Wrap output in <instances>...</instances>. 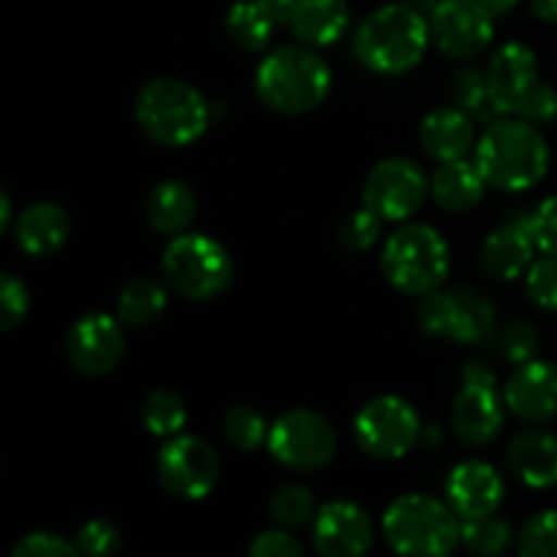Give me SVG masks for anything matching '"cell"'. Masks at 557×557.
I'll return each mask as SVG.
<instances>
[{
    "instance_id": "1",
    "label": "cell",
    "mask_w": 557,
    "mask_h": 557,
    "mask_svg": "<svg viewBox=\"0 0 557 557\" xmlns=\"http://www.w3.org/2000/svg\"><path fill=\"white\" fill-rule=\"evenodd\" d=\"M476 163L487 185L517 194L542 183L549 166V147L536 125L520 117H500L479 139Z\"/></svg>"
},
{
    "instance_id": "2",
    "label": "cell",
    "mask_w": 557,
    "mask_h": 557,
    "mask_svg": "<svg viewBox=\"0 0 557 557\" xmlns=\"http://www.w3.org/2000/svg\"><path fill=\"white\" fill-rule=\"evenodd\" d=\"M428 41L430 22L424 14L408 3H392L364 16L354 33V52L375 74H406L424 58Z\"/></svg>"
},
{
    "instance_id": "3",
    "label": "cell",
    "mask_w": 557,
    "mask_h": 557,
    "mask_svg": "<svg viewBox=\"0 0 557 557\" xmlns=\"http://www.w3.org/2000/svg\"><path fill=\"white\" fill-rule=\"evenodd\" d=\"M136 123L158 145L188 147L210 125V107L188 82L158 76L136 96Z\"/></svg>"
},
{
    "instance_id": "4",
    "label": "cell",
    "mask_w": 557,
    "mask_h": 557,
    "mask_svg": "<svg viewBox=\"0 0 557 557\" xmlns=\"http://www.w3.org/2000/svg\"><path fill=\"white\" fill-rule=\"evenodd\" d=\"M332 71L305 47L275 49L256 71V92L281 114H305L330 96Z\"/></svg>"
},
{
    "instance_id": "5",
    "label": "cell",
    "mask_w": 557,
    "mask_h": 557,
    "mask_svg": "<svg viewBox=\"0 0 557 557\" xmlns=\"http://www.w3.org/2000/svg\"><path fill=\"white\" fill-rule=\"evenodd\" d=\"M457 511L428 495H403L384 515V536L400 555L444 557L460 542Z\"/></svg>"
},
{
    "instance_id": "6",
    "label": "cell",
    "mask_w": 557,
    "mask_h": 557,
    "mask_svg": "<svg viewBox=\"0 0 557 557\" xmlns=\"http://www.w3.org/2000/svg\"><path fill=\"white\" fill-rule=\"evenodd\" d=\"M381 270L397 292L424 297L449 275V245L424 223L403 226L386 239Z\"/></svg>"
},
{
    "instance_id": "7",
    "label": "cell",
    "mask_w": 557,
    "mask_h": 557,
    "mask_svg": "<svg viewBox=\"0 0 557 557\" xmlns=\"http://www.w3.org/2000/svg\"><path fill=\"white\" fill-rule=\"evenodd\" d=\"M161 270L180 297L196 302L221 297L234 277L232 256L205 234H177L163 253Z\"/></svg>"
},
{
    "instance_id": "8",
    "label": "cell",
    "mask_w": 557,
    "mask_h": 557,
    "mask_svg": "<svg viewBox=\"0 0 557 557\" xmlns=\"http://www.w3.org/2000/svg\"><path fill=\"white\" fill-rule=\"evenodd\" d=\"M267 446L270 455L292 471H319L335 457L337 433L319 411L294 408L272 424Z\"/></svg>"
},
{
    "instance_id": "9",
    "label": "cell",
    "mask_w": 557,
    "mask_h": 557,
    "mask_svg": "<svg viewBox=\"0 0 557 557\" xmlns=\"http://www.w3.org/2000/svg\"><path fill=\"white\" fill-rule=\"evenodd\" d=\"M422 422L411 403L381 395L364 403L354 419V435L362 451L379 460H400L417 446Z\"/></svg>"
},
{
    "instance_id": "10",
    "label": "cell",
    "mask_w": 557,
    "mask_h": 557,
    "mask_svg": "<svg viewBox=\"0 0 557 557\" xmlns=\"http://www.w3.org/2000/svg\"><path fill=\"white\" fill-rule=\"evenodd\" d=\"M158 482L177 498L199 500L212 493L221 476V460L205 438L196 435H174L156 462Z\"/></svg>"
},
{
    "instance_id": "11",
    "label": "cell",
    "mask_w": 557,
    "mask_h": 557,
    "mask_svg": "<svg viewBox=\"0 0 557 557\" xmlns=\"http://www.w3.org/2000/svg\"><path fill=\"white\" fill-rule=\"evenodd\" d=\"M430 183L422 169L408 158H384L364 177V207L384 221H406L422 210L428 201Z\"/></svg>"
},
{
    "instance_id": "12",
    "label": "cell",
    "mask_w": 557,
    "mask_h": 557,
    "mask_svg": "<svg viewBox=\"0 0 557 557\" xmlns=\"http://www.w3.org/2000/svg\"><path fill=\"white\" fill-rule=\"evenodd\" d=\"M419 326L428 335L455 343H482L493 332L495 313L484 299L471 294L430 292L419 302Z\"/></svg>"
},
{
    "instance_id": "13",
    "label": "cell",
    "mask_w": 557,
    "mask_h": 557,
    "mask_svg": "<svg viewBox=\"0 0 557 557\" xmlns=\"http://www.w3.org/2000/svg\"><path fill=\"white\" fill-rule=\"evenodd\" d=\"M495 16L479 0H441L430 14V36L449 58H479L493 41Z\"/></svg>"
},
{
    "instance_id": "14",
    "label": "cell",
    "mask_w": 557,
    "mask_h": 557,
    "mask_svg": "<svg viewBox=\"0 0 557 557\" xmlns=\"http://www.w3.org/2000/svg\"><path fill=\"white\" fill-rule=\"evenodd\" d=\"M125 354L123 326L107 313H90L76 321L65 337V357L82 375H107Z\"/></svg>"
},
{
    "instance_id": "15",
    "label": "cell",
    "mask_w": 557,
    "mask_h": 557,
    "mask_svg": "<svg viewBox=\"0 0 557 557\" xmlns=\"http://www.w3.org/2000/svg\"><path fill=\"white\" fill-rule=\"evenodd\" d=\"M313 544L326 557H359L373 547V522L362 506L332 500L315 515Z\"/></svg>"
},
{
    "instance_id": "16",
    "label": "cell",
    "mask_w": 557,
    "mask_h": 557,
    "mask_svg": "<svg viewBox=\"0 0 557 557\" xmlns=\"http://www.w3.org/2000/svg\"><path fill=\"white\" fill-rule=\"evenodd\" d=\"M504 403L522 422H549L557 417V364L531 359L517 364L504 389Z\"/></svg>"
},
{
    "instance_id": "17",
    "label": "cell",
    "mask_w": 557,
    "mask_h": 557,
    "mask_svg": "<svg viewBox=\"0 0 557 557\" xmlns=\"http://www.w3.org/2000/svg\"><path fill=\"white\" fill-rule=\"evenodd\" d=\"M504 479L484 460L460 462L446 482V498L462 520L495 515L500 500H504Z\"/></svg>"
},
{
    "instance_id": "18",
    "label": "cell",
    "mask_w": 557,
    "mask_h": 557,
    "mask_svg": "<svg viewBox=\"0 0 557 557\" xmlns=\"http://www.w3.org/2000/svg\"><path fill=\"white\" fill-rule=\"evenodd\" d=\"M451 428L468 446L490 444L504 428V406L495 386L462 384L451 406Z\"/></svg>"
},
{
    "instance_id": "19",
    "label": "cell",
    "mask_w": 557,
    "mask_h": 557,
    "mask_svg": "<svg viewBox=\"0 0 557 557\" xmlns=\"http://www.w3.org/2000/svg\"><path fill=\"white\" fill-rule=\"evenodd\" d=\"M533 250H536V239L528 228V215L511 218L509 223L498 226L484 239L482 267L487 275L515 281V277L525 275L528 267L533 264Z\"/></svg>"
},
{
    "instance_id": "20",
    "label": "cell",
    "mask_w": 557,
    "mask_h": 557,
    "mask_svg": "<svg viewBox=\"0 0 557 557\" xmlns=\"http://www.w3.org/2000/svg\"><path fill=\"white\" fill-rule=\"evenodd\" d=\"M424 152L438 161H457L473 145V117L460 107L433 109L419 125Z\"/></svg>"
},
{
    "instance_id": "21",
    "label": "cell",
    "mask_w": 557,
    "mask_h": 557,
    "mask_svg": "<svg viewBox=\"0 0 557 557\" xmlns=\"http://www.w3.org/2000/svg\"><path fill=\"white\" fill-rule=\"evenodd\" d=\"M484 74H487L495 96L504 101L506 112H511L515 103L520 101L522 92H525L533 82H539V60L531 47L511 41L504 44V47L493 54V60H490Z\"/></svg>"
},
{
    "instance_id": "22",
    "label": "cell",
    "mask_w": 557,
    "mask_h": 557,
    "mask_svg": "<svg viewBox=\"0 0 557 557\" xmlns=\"http://www.w3.org/2000/svg\"><path fill=\"white\" fill-rule=\"evenodd\" d=\"M509 466L528 487L557 484V435L544 430H525L509 444Z\"/></svg>"
},
{
    "instance_id": "23",
    "label": "cell",
    "mask_w": 557,
    "mask_h": 557,
    "mask_svg": "<svg viewBox=\"0 0 557 557\" xmlns=\"http://www.w3.org/2000/svg\"><path fill=\"white\" fill-rule=\"evenodd\" d=\"M351 11L346 0H297L288 14V30L305 44L326 47L346 33Z\"/></svg>"
},
{
    "instance_id": "24",
    "label": "cell",
    "mask_w": 557,
    "mask_h": 557,
    "mask_svg": "<svg viewBox=\"0 0 557 557\" xmlns=\"http://www.w3.org/2000/svg\"><path fill=\"white\" fill-rule=\"evenodd\" d=\"M69 215L52 201L30 205L16 221V245L27 256H52L69 239Z\"/></svg>"
},
{
    "instance_id": "25",
    "label": "cell",
    "mask_w": 557,
    "mask_h": 557,
    "mask_svg": "<svg viewBox=\"0 0 557 557\" xmlns=\"http://www.w3.org/2000/svg\"><path fill=\"white\" fill-rule=\"evenodd\" d=\"M484 180L479 163L457 158V161H444L438 172L430 180V194H433L435 205L444 207L449 212H466L476 207L484 196Z\"/></svg>"
},
{
    "instance_id": "26",
    "label": "cell",
    "mask_w": 557,
    "mask_h": 557,
    "mask_svg": "<svg viewBox=\"0 0 557 557\" xmlns=\"http://www.w3.org/2000/svg\"><path fill=\"white\" fill-rule=\"evenodd\" d=\"M196 215V194L183 180H163L147 199V221L158 234H183Z\"/></svg>"
},
{
    "instance_id": "27",
    "label": "cell",
    "mask_w": 557,
    "mask_h": 557,
    "mask_svg": "<svg viewBox=\"0 0 557 557\" xmlns=\"http://www.w3.org/2000/svg\"><path fill=\"white\" fill-rule=\"evenodd\" d=\"M275 20L259 5V0H239L226 14V33L245 52H261L272 41Z\"/></svg>"
},
{
    "instance_id": "28",
    "label": "cell",
    "mask_w": 557,
    "mask_h": 557,
    "mask_svg": "<svg viewBox=\"0 0 557 557\" xmlns=\"http://www.w3.org/2000/svg\"><path fill=\"white\" fill-rule=\"evenodd\" d=\"M455 101L462 112L471 114L473 120H482V123H495L506 112L504 101L495 96L493 85H490L487 74L476 69H466L455 76Z\"/></svg>"
},
{
    "instance_id": "29",
    "label": "cell",
    "mask_w": 557,
    "mask_h": 557,
    "mask_svg": "<svg viewBox=\"0 0 557 557\" xmlns=\"http://www.w3.org/2000/svg\"><path fill=\"white\" fill-rule=\"evenodd\" d=\"M166 310V288L152 277H134L120 292L117 315L131 326H147Z\"/></svg>"
},
{
    "instance_id": "30",
    "label": "cell",
    "mask_w": 557,
    "mask_h": 557,
    "mask_svg": "<svg viewBox=\"0 0 557 557\" xmlns=\"http://www.w3.org/2000/svg\"><path fill=\"white\" fill-rule=\"evenodd\" d=\"M141 422H145V428L152 435L174 438L185 428V422H188V408H185L180 395L158 389L152 395H147L145 403H141Z\"/></svg>"
},
{
    "instance_id": "31",
    "label": "cell",
    "mask_w": 557,
    "mask_h": 557,
    "mask_svg": "<svg viewBox=\"0 0 557 557\" xmlns=\"http://www.w3.org/2000/svg\"><path fill=\"white\" fill-rule=\"evenodd\" d=\"M460 542L473 555H498L511 544V528L498 517H473L462 522Z\"/></svg>"
},
{
    "instance_id": "32",
    "label": "cell",
    "mask_w": 557,
    "mask_h": 557,
    "mask_svg": "<svg viewBox=\"0 0 557 557\" xmlns=\"http://www.w3.org/2000/svg\"><path fill=\"white\" fill-rule=\"evenodd\" d=\"M223 435H226V441L234 449L253 451L264 444L270 430H267L264 417H261L256 408L234 406L228 408L226 417H223Z\"/></svg>"
},
{
    "instance_id": "33",
    "label": "cell",
    "mask_w": 557,
    "mask_h": 557,
    "mask_svg": "<svg viewBox=\"0 0 557 557\" xmlns=\"http://www.w3.org/2000/svg\"><path fill=\"white\" fill-rule=\"evenodd\" d=\"M270 515L277 525L297 528L305 525L310 517L315 515V500L310 495V490L297 487V484H288V487H281L270 500Z\"/></svg>"
},
{
    "instance_id": "34",
    "label": "cell",
    "mask_w": 557,
    "mask_h": 557,
    "mask_svg": "<svg viewBox=\"0 0 557 557\" xmlns=\"http://www.w3.org/2000/svg\"><path fill=\"white\" fill-rule=\"evenodd\" d=\"M520 555L557 557V509L539 511L522 525Z\"/></svg>"
},
{
    "instance_id": "35",
    "label": "cell",
    "mask_w": 557,
    "mask_h": 557,
    "mask_svg": "<svg viewBox=\"0 0 557 557\" xmlns=\"http://www.w3.org/2000/svg\"><path fill=\"white\" fill-rule=\"evenodd\" d=\"M511 114L531 125H549L557 120V90L547 82H533L520 101L515 103Z\"/></svg>"
},
{
    "instance_id": "36",
    "label": "cell",
    "mask_w": 557,
    "mask_h": 557,
    "mask_svg": "<svg viewBox=\"0 0 557 557\" xmlns=\"http://www.w3.org/2000/svg\"><path fill=\"white\" fill-rule=\"evenodd\" d=\"M381 221H384V218L375 215L370 207L354 210L351 215L343 218L341 232H337L343 248L354 250V253H364L368 248H373L375 239L381 237Z\"/></svg>"
},
{
    "instance_id": "37",
    "label": "cell",
    "mask_w": 557,
    "mask_h": 557,
    "mask_svg": "<svg viewBox=\"0 0 557 557\" xmlns=\"http://www.w3.org/2000/svg\"><path fill=\"white\" fill-rule=\"evenodd\" d=\"M525 292L542 310H557V256L544 253L525 272Z\"/></svg>"
},
{
    "instance_id": "38",
    "label": "cell",
    "mask_w": 557,
    "mask_h": 557,
    "mask_svg": "<svg viewBox=\"0 0 557 557\" xmlns=\"http://www.w3.org/2000/svg\"><path fill=\"white\" fill-rule=\"evenodd\" d=\"M27 305H30V297H27L25 283L16 281L11 272H3L0 277V330H14L27 315Z\"/></svg>"
},
{
    "instance_id": "39",
    "label": "cell",
    "mask_w": 557,
    "mask_h": 557,
    "mask_svg": "<svg viewBox=\"0 0 557 557\" xmlns=\"http://www.w3.org/2000/svg\"><path fill=\"white\" fill-rule=\"evenodd\" d=\"M500 351L511 364L531 362L539 351V332L528 321H511L500 335Z\"/></svg>"
},
{
    "instance_id": "40",
    "label": "cell",
    "mask_w": 557,
    "mask_h": 557,
    "mask_svg": "<svg viewBox=\"0 0 557 557\" xmlns=\"http://www.w3.org/2000/svg\"><path fill=\"white\" fill-rule=\"evenodd\" d=\"M123 544L117 528L107 520H92L76 533V547L82 555H114Z\"/></svg>"
},
{
    "instance_id": "41",
    "label": "cell",
    "mask_w": 557,
    "mask_h": 557,
    "mask_svg": "<svg viewBox=\"0 0 557 557\" xmlns=\"http://www.w3.org/2000/svg\"><path fill=\"white\" fill-rule=\"evenodd\" d=\"M16 557H76L82 555L76 542H65L63 536L58 533H49V531H36V533H27L20 544L14 547Z\"/></svg>"
},
{
    "instance_id": "42",
    "label": "cell",
    "mask_w": 557,
    "mask_h": 557,
    "mask_svg": "<svg viewBox=\"0 0 557 557\" xmlns=\"http://www.w3.org/2000/svg\"><path fill=\"white\" fill-rule=\"evenodd\" d=\"M528 228H531L536 248L542 253L557 256V194L544 199L533 215H528Z\"/></svg>"
},
{
    "instance_id": "43",
    "label": "cell",
    "mask_w": 557,
    "mask_h": 557,
    "mask_svg": "<svg viewBox=\"0 0 557 557\" xmlns=\"http://www.w3.org/2000/svg\"><path fill=\"white\" fill-rule=\"evenodd\" d=\"M248 553L253 557H299L302 555V544L286 531H267L256 536Z\"/></svg>"
},
{
    "instance_id": "44",
    "label": "cell",
    "mask_w": 557,
    "mask_h": 557,
    "mask_svg": "<svg viewBox=\"0 0 557 557\" xmlns=\"http://www.w3.org/2000/svg\"><path fill=\"white\" fill-rule=\"evenodd\" d=\"M462 384H476V386H495L493 370L484 368L482 362H471L462 368Z\"/></svg>"
},
{
    "instance_id": "45",
    "label": "cell",
    "mask_w": 557,
    "mask_h": 557,
    "mask_svg": "<svg viewBox=\"0 0 557 557\" xmlns=\"http://www.w3.org/2000/svg\"><path fill=\"white\" fill-rule=\"evenodd\" d=\"M294 3H297V0H259V5L275 20V25H286Z\"/></svg>"
},
{
    "instance_id": "46",
    "label": "cell",
    "mask_w": 557,
    "mask_h": 557,
    "mask_svg": "<svg viewBox=\"0 0 557 557\" xmlns=\"http://www.w3.org/2000/svg\"><path fill=\"white\" fill-rule=\"evenodd\" d=\"M531 9L544 22H557V0H531Z\"/></svg>"
},
{
    "instance_id": "47",
    "label": "cell",
    "mask_w": 557,
    "mask_h": 557,
    "mask_svg": "<svg viewBox=\"0 0 557 557\" xmlns=\"http://www.w3.org/2000/svg\"><path fill=\"white\" fill-rule=\"evenodd\" d=\"M479 3H482L493 16H504V14H509V11L515 9L520 0H479Z\"/></svg>"
},
{
    "instance_id": "48",
    "label": "cell",
    "mask_w": 557,
    "mask_h": 557,
    "mask_svg": "<svg viewBox=\"0 0 557 557\" xmlns=\"http://www.w3.org/2000/svg\"><path fill=\"white\" fill-rule=\"evenodd\" d=\"M11 226V196L0 190V232Z\"/></svg>"
},
{
    "instance_id": "49",
    "label": "cell",
    "mask_w": 557,
    "mask_h": 557,
    "mask_svg": "<svg viewBox=\"0 0 557 557\" xmlns=\"http://www.w3.org/2000/svg\"><path fill=\"white\" fill-rule=\"evenodd\" d=\"M406 3L411 5V9H417L419 14H433L441 5V0H406Z\"/></svg>"
}]
</instances>
